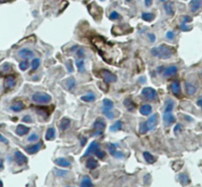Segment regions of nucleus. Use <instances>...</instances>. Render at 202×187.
Here are the masks:
<instances>
[{"label": "nucleus", "mask_w": 202, "mask_h": 187, "mask_svg": "<svg viewBox=\"0 0 202 187\" xmlns=\"http://www.w3.org/2000/svg\"><path fill=\"white\" fill-rule=\"evenodd\" d=\"M186 92L188 95H193L197 92V87L191 82H186Z\"/></svg>", "instance_id": "obj_20"}, {"label": "nucleus", "mask_w": 202, "mask_h": 187, "mask_svg": "<svg viewBox=\"0 0 202 187\" xmlns=\"http://www.w3.org/2000/svg\"><path fill=\"white\" fill-rule=\"evenodd\" d=\"M54 138H55V130H54V129L52 128V127L47 129V133H46V136H45L46 140H53Z\"/></svg>", "instance_id": "obj_29"}, {"label": "nucleus", "mask_w": 202, "mask_h": 187, "mask_svg": "<svg viewBox=\"0 0 202 187\" xmlns=\"http://www.w3.org/2000/svg\"><path fill=\"white\" fill-rule=\"evenodd\" d=\"M152 111H153V108L150 104H143L140 108V113L145 116L149 115L152 113Z\"/></svg>", "instance_id": "obj_17"}, {"label": "nucleus", "mask_w": 202, "mask_h": 187, "mask_svg": "<svg viewBox=\"0 0 202 187\" xmlns=\"http://www.w3.org/2000/svg\"><path fill=\"white\" fill-rule=\"evenodd\" d=\"M55 164L59 166L62 167H69L71 165L70 162L68 161L65 158H58L57 159H55Z\"/></svg>", "instance_id": "obj_25"}, {"label": "nucleus", "mask_w": 202, "mask_h": 187, "mask_svg": "<svg viewBox=\"0 0 202 187\" xmlns=\"http://www.w3.org/2000/svg\"><path fill=\"white\" fill-rule=\"evenodd\" d=\"M95 154L97 155V156L100 159H103L106 156V152L104 151H102V150H98Z\"/></svg>", "instance_id": "obj_45"}, {"label": "nucleus", "mask_w": 202, "mask_h": 187, "mask_svg": "<svg viewBox=\"0 0 202 187\" xmlns=\"http://www.w3.org/2000/svg\"><path fill=\"white\" fill-rule=\"evenodd\" d=\"M179 179L180 181V183L183 185H187L190 183V179H189V177L185 174H181L179 175Z\"/></svg>", "instance_id": "obj_34"}, {"label": "nucleus", "mask_w": 202, "mask_h": 187, "mask_svg": "<svg viewBox=\"0 0 202 187\" xmlns=\"http://www.w3.org/2000/svg\"><path fill=\"white\" fill-rule=\"evenodd\" d=\"M76 86V81L73 77H69L66 80V87L68 90H72L75 88Z\"/></svg>", "instance_id": "obj_31"}, {"label": "nucleus", "mask_w": 202, "mask_h": 187, "mask_svg": "<svg viewBox=\"0 0 202 187\" xmlns=\"http://www.w3.org/2000/svg\"><path fill=\"white\" fill-rule=\"evenodd\" d=\"M174 52V47L166 44H162L159 46V47H153L152 51H151V53H152L153 56L157 57V58L161 59H170Z\"/></svg>", "instance_id": "obj_2"}, {"label": "nucleus", "mask_w": 202, "mask_h": 187, "mask_svg": "<svg viewBox=\"0 0 202 187\" xmlns=\"http://www.w3.org/2000/svg\"><path fill=\"white\" fill-rule=\"evenodd\" d=\"M98 73L100 77H102L106 83H114L117 81V76L107 69H102L98 72Z\"/></svg>", "instance_id": "obj_4"}, {"label": "nucleus", "mask_w": 202, "mask_h": 187, "mask_svg": "<svg viewBox=\"0 0 202 187\" xmlns=\"http://www.w3.org/2000/svg\"><path fill=\"white\" fill-rule=\"evenodd\" d=\"M92 180L89 176H85V178H83L81 183V187H92Z\"/></svg>", "instance_id": "obj_30"}, {"label": "nucleus", "mask_w": 202, "mask_h": 187, "mask_svg": "<svg viewBox=\"0 0 202 187\" xmlns=\"http://www.w3.org/2000/svg\"><path fill=\"white\" fill-rule=\"evenodd\" d=\"M141 95L144 98L148 101H154L158 98L157 92L151 87H145L142 89Z\"/></svg>", "instance_id": "obj_5"}, {"label": "nucleus", "mask_w": 202, "mask_h": 187, "mask_svg": "<svg viewBox=\"0 0 202 187\" xmlns=\"http://www.w3.org/2000/svg\"><path fill=\"white\" fill-rule=\"evenodd\" d=\"M197 104H198L199 107L202 108V96H201L199 98H198V101H197Z\"/></svg>", "instance_id": "obj_55"}, {"label": "nucleus", "mask_w": 202, "mask_h": 187, "mask_svg": "<svg viewBox=\"0 0 202 187\" xmlns=\"http://www.w3.org/2000/svg\"><path fill=\"white\" fill-rule=\"evenodd\" d=\"M153 0H145V4L147 7H149L153 4Z\"/></svg>", "instance_id": "obj_54"}, {"label": "nucleus", "mask_w": 202, "mask_h": 187, "mask_svg": "<svg viewBox=\"0 0 202 187\" xmlns=\"http://www.w3.org/2000/svg\"><path fill=\"white\" fill-rule=\"evenodd\" d=\"M174 102L171 99H167L164 103V111L163 114V119L166 126H169L175 122V117L173 115Z\"/></svg>", "instance_id": "obj_1"}, {"label": "nucleus", "mask_w": 202, "mask_h": 187, "mask_svg": "<svg viewBox=\"0 0 202 187\" xmlns=\"http://www.w3.org/2000/svg\"><path fill=\"white\" fill-rule=\"evenodd\" d=\"M41 146H42V143L39 142L36 145H29L27 148H25V150L28 154H35L40 149Z\"/></svg>", "instance_id": "obj_15"}, {"label": "nucleus", "mask_w": 202, "mask_h": 187, "mask_svg": "<svg viewBox=\"0 0 202 187\" xmlns=\"http://www.w3.org/2000/svg\"><path fill=\"white\" fill-rule=\"evenodd\" d=\"M192 17L190 16H184L183 17V20H182V21L183 22H185V23H189V22H191L192 21Z\"/></svg>", "instance_id": "obj_51"}, {"label": "nucleus", "mask_w": 202, "mask_h": 187, "mask_svg": "<svg viewBox=\"0 0 202 187\" xmlns=\"http://www.w3.org/2000/svg\"><path fill=\"white\" fill-rule=\"evenodd\" d=\"M148 37L152 43H154L155 41V40H156V37H155V34H153V33H148Z\"/></svg>", "instance_id": "obj_49"}, {"label": "nucleus", "mask_w": 202, "mask_h": 187, "mask_svg": "<svg viewBox=\"0 0 202 187\" xmlns=\"http://www.w3.org/2000/svg\"><path fill=\"white\" fill-rule=\"evenodd\" d=\"M201 109H202V108H201Z\"/></svg>", "instance_id": "obj_63"}, {"label": "nucleus", "mask_w": 202, "mask_h": 187, "mask_svg": "<svg viewBox=\"0 0 202 187\" xmlns=\"http://www.w3.org/2000/svg\"><path fill=\"white\" fill-rule=\"evenodd\" d=\"M143 156L144 158H145V161L149 164H154V163L157 160V159H156V157H155V156H153V154H151L150 152H147V151H146V152H144Z\"/></svg>", "instance_id": "obj_18"}, {"label": "nucleus", "mask_w": 202, "mask_h": 187, "mask_svg": "<svg viewBox=\"0 0 202 187\" xmlns=\"http://www.w3.org/2000/svg\"><path fill=\"white\" fill-rule=\"evenodd\" d=\"M93 127L95 129L94 133H92L93 136H98L102 134L104 130V129L106 128V122L105 121L101 119V118H99L97 119L96 121H95L94 124H93Z\"/></svg>", "instance_id": "obj_6"}, {"label": "nucleus", "mask_w": 202, "mask_h": 187, "mask_svg": "<svg viewBox=\"0 0 202 187\" xmlns=\"http://www.w3.org/2000/svg\"><path fill=\"white\" fill-rule=\"evenodd\" d=\"M160 2H165L166 0H160Z\"/></svg>", "instance_id": "obj_59"}, {"label": "nucleus", "mask_w": 202, "mask_h": 187, "mask_svg": "<svg viewBox=\"0 0 202 187\" xmlns=\"http://www.w3.org/2000/svg\"><path fill=\"white\" fill-rule=\"evenodd\" d=\"M122 128V122L120 120H118L117 122H115L112 126L110 127V130L115 132V131L120 130Z\"/></svg>", "instance_id": "obj_33"}, {"label": "nucleus", "mask_w": 202, "mask_h": 187, "mask_svg": "<svg viewBox=\"0 0 202 187\" xmlns=\"http://www.w3.org/2000/svg\"><path fill=\"white\" fill-rule=\"evenodd\" d=\"M28 66H29V63H28V59H25V61H22L19 64V68L22 71H25L28 68Z\"/></svg>", "instance_id": "obj_35"}, {"label": "nucleus", "mask_w": 202, "mask_h": 187, "mask_svg": "<svg viewBox=\"0 0 202 187\" xmlns=\"http://www.w3.org/2000/svg\"><path fill=\"white\" fill-rule=\"evenodd\" d=\"M189 6L190 8L191 12L196 13L201 9L202 6V0H191L189 2Z\"/></svg>", "instance_id": "obj_12"}, {"label": "nucleus", "mask_w": 202, "mask_h": 187, "mask_svg": "<svg viewBox=\"0 0 202 187\" xmlns=\"http://www.w3.org/2000/svg\"><path fill=\"white\" fill-rule=\"evenodd\" d=\"M86 167L90 170H94L98 167V162L97 161V159L91 157L86 162Z\"/></svg>", "instance_id": "obj_24"}, {"label": "nucleus", "mask_w": 202, "mask_h": 187, "mask_svg": "<svg viewBox=\"0 0 202 187\" xmlns=\"http://www.w3.org/2000/svg\"><path fill=\"white\" fill-rule=\"evenodd\" d=\"M166 37H167V39L168 40L172 41V40H174V38H175V34H174V33L173 31H168L167 33V34H166Z\"/></svg>", "instance_id": "obj_44"}, {"label": "nucleus", "mask_w": 202, "mask_h": 187, "mask_svg": "<svg viewBox=\"0 0 202 187\" xmlns=\"http://www.w3.org/2000/svg\"><path fill=\"white\" fill-rule=\"evenodd\" d=\"M77 55H78L79 58H83L84 55H85V52L83 49H78V52H77Z\"/></svg>", "instance_id": "obj_50"}, {"label": "nucleus", "mask_w": 202, "mask_h": 187, "mask_svg": "<svg viewBox=\"0 0 202 187\" xmlns=\"http://www.w3.org/2000/svg\"><path fill=\"white\" fill-rule=\"evenodd\" d=\"M66 187H70V186H66Z\"/></svg>", "instance_id": "obj_62"}, {"label": "nucleus", "mask_w": 202, "mask_h": 187, "mask_svg": "<svg viewBox=\"0 0 202 187\" xmlns=\"http://www.w3.org/2000/svg\"><path fill=\"white\" fill-rule=\"evenodd\" d=\"M40 65V59H38V58H36L33 60L32 62V70L34 71V70H36L39 68Z\"/></svg>", "instance_id": "obj_36"}, {"label": "nucleus", "mask_w": 202, "mask_h": 187, "mask_svg": "<svg viewBox=\"0 0 202 187\" xmlns=\"http://www.w3.org/2000/svg\"><path fill=\"white\" fill-rule=\"evenodd\" d=\"M139 130H140V133L144 134V133H146L147 132H148V127H147V125H146L145 122H141V125H140V128H139Z\"/></svg>", "instance_id": "obj_40"}, {"label": "nucleus", "mask_w": 202, "mask_h": 187, "mask_svg": "<svg viewBox=\"0 0 202 187\" xmlns=\"http://www.w3.org/2000/svg\"><path fill=\"white\" fill-rule=\"evenodd\" d=\"M24 108H25V105H24V103L21 101H17L10 107V109L14 112H20V111L23 110Z\"/></svg>", "instance_id": "obj_19"}, {"label": "nucleus", "mask_w": 202, "mask_h": 187, "mask_svg": "<svg viewBox=\"0 0 202 187\" xmlns=\"http://www.w3.org/2000/svg\"><path fill=\"white\" fill-rule=\"evenodd\" d=\"M146 125L148 127V131H153L155 129L158 123V115L157 114H153L149 119L146 121Z\"/></svg>", "instance_id": "obj_7"}, {"label": "nucleus", "mask_w": 202, "mask_h": 187, "mask_svg": "<svg viewBox=\"0 0 202 187\" xmlns=\"http://www.w3.org/2000/svg\"><path fill=\"white\" fill-rule=\"evenodd\" d=\"M100 149V145L97 141H92L91 144L89 145V148L86 150V152L84 154V156H89L91 154H93V153H96L97 151Z\"/></svg>", "instance_id": "obj_10"}, {"label": "nucleus", "mask_w": 202, "mask_h": 187, "mask_svg": "<svg viewBox=\"0 0 202 187\" xmlns=\"http://www.w3.org/2000/svg\"><path fill=\"white\" fill-rule=\"evenodd\" d=\"M181 130H182V125L179 123V124H177L176 126H175V127H174V133H179V132H180Z\"/></svg>", "instance_id": "obj_52"}, {"label": "nucleus", "mask_w": 202, "mask_h": 187, "mask_svg": "<svg viewBox=\"0 0 202 187\" xmlns=\"http://www.w3.org/2000/svg\"><path fill=\"white\" fill-rule=\"evenodd\" d=\"M155 16L154 14L149 13V12H143L141 14V18L143 19L144 21H148V22H151L155 19Z\"/></svg>", "instance_id": "obj_26"}, {"label": "nucleus", "mask_w": 202, "mask_h": 187, "mask_svg": "<svg viewBox=\"0 0 202 187\" xmlns=\"http://www.w3.org/2000/svg\"><path fill=\"white\" fill-rule=\"evenodd\" d=\"M201 76H202V71H201Z\"/></svg>", "instance_id": "obj_61"}, {"label": "nucleus", "mask_w": 202, "mask_h": 187, "mask_svg": "<svg viewBox=\"0 0 202 187\" xmlns=\"http://www.w3.org/2000/svg\"><path fill=\"white\" fill-rule=\"evenodd\" d=\"M76 65L78 67V71L80 73H84L85 71V62L83 59H78L76 61Z\"/></svg>", "instance_id": "obj_32"}, {"label": "nucleus", "mask_w": 202, "mask_h": 187, "mask_svg": "<svg viewBox=\"0 0 202 187\" xmlns=\"http://www.w3.org/2000/svg\"><path fill=\"white\" fill-rule=\"evenodd\" d=\"M126 2H130L131 0H126Z\"/></svg>", "instance_id": "obj_60"}, {"label": "nucleus", "mask_w": 202, "mask_h": 187, "mask_svg": "<svg viewBox=\"0 0 202 187\" xmlns=\"http://www.w3.org/2000/svg\"><path fill=\"white\" fill-rule=\"evenodd\" d=\"M118 145L117 144H110L108 145V149H109V152H110V155H112L114 156V155L115 154V152H117V147Z\"/></svg>", "instance_id": "obj_38"}, {"label": "nucleus", "mask_w": 202, "mask_h": 187, "mask_svg": "<svg viewBox=\"0 0 202 187\" xmlns=\"http://www.w3.org/2000/svg\"><path fill=\"white\" fill-rule=\"evenodd\" d=\"M113 108H114V103H113L112 100H110L109 99H103L102 109L111 111Z\"/></svg>", "instance_id": "obj_23"}, {"label": "nucleus", "mask_w": 202, "mask_h": 187, "mask_svg": "<svg viewBox=\"0 0 202 187\" xmlns=\"http://www.w3.org/2000/svg\"><path fill=\"white\" fill-rule=\"evenodd\" d=\"M54 173L57 176H59V177H65V176L68 174V171H62V170H59V169H55V171Z\"/></svg>", "instance_id": "obj_43"}, {"label": "nucleus", "mask_w": 202, "mask_h": 187, "mask_svg": "<svg viewBox=\"0 0 202 187\" xmlns=\"http://www.w3.org/2000/svg\"><path fill=\"white\" fill-rule=\"evenodd\" d=\"M0 187H3V184H2V181H0Z\"/></svg>", "instance_id": "obj_57"}, {"label": "nucleus", "mask_w": 202, "mask_h": 187, "mask_svg": "<svg viewBox=\"0 0 202 187\" xmlns=\"http://www.w3.org/2000/svg\"><path fill=\"white\" fill-rule=\"evenodd\" d=\"M177 72H178V66H176V65H170L168 67L163 69V75L166 77H171L173 75L176 74Z\"/></svg>", "instance_id": "obj_9"}, {"label": "nucleus", "mask_w": 202, "mask_h": 187, "mask_svg": "<svg viewBox=\"0 0 202 187\" xmlns=\"http://www.w3.org/2000/svg\"><path fill=\"white\" fill-rule=\"evenodd\" d=\"M125 107L126 108V109L129 111H134L136 108V104L134 103V102L130 99H126L123 102Z\"/></svg>", "instance_id": "obj_22"}, {"label": "nucleus", "mask_w": 202, "mask_h": 187, "mask_svg": "<svg viewBox=\"0 0 202 187\" xmlns=\"http://www.w3.org/2000/svg\"><path fill=\"white\" fill-rule=\"evenodd\" d=\"M14 156H15V161L19 166H22L28 162L27 157L19 151H16L14 153Z\"/></svg>", "instance_id": "obj_8"}, {"label": "nucleus", "mask_w": 202, "mask_h": 187, "mask_svg": "<svg viewBox=\"0 0 202 187\" xmlns=\"http://www.w3.org/2000/svg\"><path fill=\"white\" fill-rule=\"evenodd\" d=\"M28 132H29V128L28 126H25V125L19 124L18 126H17L16 129V133L18 136H25L26 134H28Z\"/></svg>", "instance_id": "obj_16"}, {"label": "nucleus", "mask_w": 202, "mask_h": 187, "mask_svg": "<svg viewBox=\"0 0 202 187\" xmlns=\"http://www.w3.org/2000/svg\"><path fill=\"white\" fill-rule=\"evenodd\" d=\"M70 119L68 118H62L60 121V123H59V127L62 130H66L70 126Z\"/></svg>", "instance_id": "obj_21"}, {"label": "nucleus", "mask_w": 202, "mask_h": 187, "mask_svg": "<svg viewBox=\"0 0 202 187\" xmlns=\"http://www.w3.org/2000/svg\"><path fill=\"white\" fill-rule=\"evenodd\" d=\"M32 100L35 103H47L52 100V96L46 92H37L33 94L32 96Z\"/></svg>", "instance_id": "obj_3"}, {"label": "nucleus", "mask_w": 202, "mask_h": 187, "mask_svg": "<svg viewBox=\"0 0 202 187\" xmlns=\"http://www.w3.org/2000/svg\"><path fill=\"white\" fill-rule=\"evenodd\" d=\"M66 68H67V70H68L69 72L70 73L73 72V64H72V61H71V60H68V61L66 62Z\"/></svg>", "instance_id": "obj_46"}, {"label": "nucleus", "mask_w": 202, "mask_h": 187, "mask_svg": "<svg viewBox=\"0 0 202 187\" xmlns=\"http://www.w3.org/2000/svg\"><path fill=\"white\" fill-rule=\"evenodd\" d=\"M81 145H85V144L86 143V139H85V138H81Z\"/></svg>", "instance_id": "obj_56"}, {"label": "nucleus", "mask_w": 202, "mask_h": 187, "mask_svg": "<svg viewBox=\"0 0 202 187\" xmlns=\"http://www.w3.org/2000/svg\"><path fill=\"white\" fill-rule=\"evenodd\" d=\"M102 112L103 113V115H106V117L108 118L109 119H113L115 118V114L111 111L108 110H104V109H102Z\"/></svg>", "instance_id": "obj_39"}, {"label": "nucleus", "mask_w": 202, "mask_h": 187, "mask_svg": "<svg viewBox=\"0 0 202 187\" xmlns=\"http://www.w3.org/2000/svg\"><path fill=\"white\" fill-rule=\"evenodd\" d=\"M23 122H27V123H31V122H33V119H32V118H31V116H29V115H25V116H24L23 117Z\"/></svg>", "instance_id": "obj_48"}, {"label": "nucleus", "mask_w": 202, "mask_h": 187, "mask_svg": "<svg viewBox=\"0 0 202 187\" xmlns=\"http://www.w3.org/2000/svg\"><path fill=\"white\" fill-rule=\"evenodd\" d=\"M38 138H39V136H38L37 134H36V133H33V134H31V135L28 137V141H31V142H33V141H36V140H37Z\"/></svg>", "instance_id": "obj_47"}, {"label": "nucleus", "mask_w": 202, "mask_h": 187, "mask_svg": "<svg viewBox=\"0 0 202 187\" xmlns=\"http://www.w3.org/2000/svg\"><path fill=\"white\" fill-rule=\"evenodd\" d=\"M18 55L21 58H23V59H29L31 58H33L34 53H33L32 50L28 49V48H22V49H21L18 52Z\"/></svg>", "instance_id": "obj_13"}, {"label": "nucleus", "mask_w": 202, "mask_h": 187, "mask_svg": "<svg viewBox=\"0 0 202 187\" xmlns=\"http://www.w3.org/2000/svg\"><path fill=\"white\" fill-rule=\"evenodd\" d=\"M171 89L174 95L179 96L181 95V84L179 81H174L171 84Z\"/></svg>", "instance_id": "obj_14"}, {"label": "nucleus", "mask_w": 202, "mask_h": 187, "mask_svg": "<svg viewBox=\"0 0 202 187\" xmlns=\"http://www.w3.org/2000/svg\"><path fill=\"white\" fill-rule=\"evenodd\" d=\"M179 28H180V29H181L182 31H183V32H188V31L191 30L192 29V28L191 27H190V26L187 25V23H185V22H182L181 24H180V26H179Z\"/></svg>", "instance_id": "obj_41"}, {"label": "nucleus", "mask_w": 202, "mask_h": 187, "mask_svg": "<svg viewBox=\"0 0 202 187\" xmlns=\"http://www.w3.org/2000/svg\"><path fill=\"white\" fill-rule=\"evenodd\" d=\"M0 142L4 143V144H8L9 141H8V140L5 137H3V136L0 134Z\"/></svg>", "instance_id": "obj_53"}, {"label": "nucleus", "mask_w": 202, "mask_h": 187, "mask_svg": "<svg viewBox=\"0 0 202 187\" xmlns=\"http://www.w3.org/2000/svg\"><path fill=\"white\" fill-rule=\"evenodd\" d=\"M36 111H37L38 114H40V115H44V114H45L46 115H48L47 113L51 112V111H48V108H46V107H39V108H36Z\"/></svg>", "instance_id": "obj_37"}, {"label": "nucleus", "mask_w": 202, "mask_h": 187, "mask_svg": "<svg viewBox=\"0 0 202 187\" xmlns=\"http://www.w3.org/2000/svg\"><path fill=\"white\" fill-rule=\"evenodd\" d=\"M16 84V78L14 75H8L4 80V87L6 89H11Z\"/></svg>", "instance_id": "obj_11"}, {"label": "nucleus", "mask_w": 202, "mask_h": 187, "mask_svg": "<svg viewBox=\"0 0 202 187\" xmlns=\"http://www.w3.org/2000/svg\"><path fill=\"white\" fill-rule=\"evenodd\" d=\"M81 100L85 102H93V101L96 100V95H95L93 92H89V93L86 94L85 96H83L81 97Z\"/></svg>", "instance_id": "obj_28"}, {"label": "nucleus", "mask_w": 202, "mask_h": 187, "mask_svg": "<svg viewBox=\"0 0 202 187\" xmlns=\"http://www.w3.org/2000/svg\"><path fill=\"white\" fill-rule=\"evenodd\" d=\"M119 14L117 11H112L110 13V15H109V18L111 21H115V20H118V19L119 18Z\"/></svg>", "instance_id": "obj_42"}, {"label": "nucleus", "mask_w": 202, "mask_h": 187, "mask_svg": "<svg viewBox=\"0 0 202 187\" xmlns=\"http://www.w3.org/2000/svg\"><path fill=\"white\" fill-rule=\"evenodd\" d=\"M7 0H0V2H6Z\"/></svg>", "instance_id": "obj_58"}, {"label": "nucleus", "mask_w": 202, "mask_h": 187, "mask_svg": "<svg viewBox=\"0 0 202 187\" xmlns=\"http://www.w3.org/2000/svg\"><path fill=\"white\" fill-rule=\"evenodd\" d=\"M164 9L167 14L170 15V16H173L174 14V7H173V4L172 2H166L164 4Z\"/></svg>", "instance_id": "obj_27"}]
</instances>
